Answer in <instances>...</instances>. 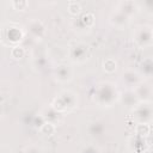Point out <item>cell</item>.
<instances>
[{"instance_id":"6da1fadb","label":"cell","mask_w":153,"mask_h":153,"mask_svg":"<svg viewBox=\"0 0 153 153\" xmlns=\"http://www.w3.org/2000/svg\"><path fill=\"white\" fill-rule=\"evenodd\" d=\"M136 42L139 43V45L141 47H146V45H151L152 44V31L149 26H142L139 27V30L136 31Z\"/></svg>"},{"instance_id":"7a4b0ae2","label":"cell","mask_w":153,"mask_h":153,"mask_svg":"<svg viewBox=\"0 0 153 153\" xmlns=\"http://www.w3.org/2000/svg\"><path fill=\"white\" fill-rule=\"evenodd\" d=\"M104 69L106 72H114L116 69V62L112 59H108L106 61H104Z\"/></svg>"},{"instance_id":"3957f363","label":"cell","mask_w":153,"mask_h":153,"mask_svg":"<svg viewBox=\"0 0 153 153\" xmlns=\"http://www.w3.org/2000/svg\"><path fill=\"white\" fill-rule=\"evenodd\" d=\"M68 10H69V12H72V13H78V12L80 11V5H79L78 2H75V1H71V2L68 4Z\"/></svg>"}]
</instances>
